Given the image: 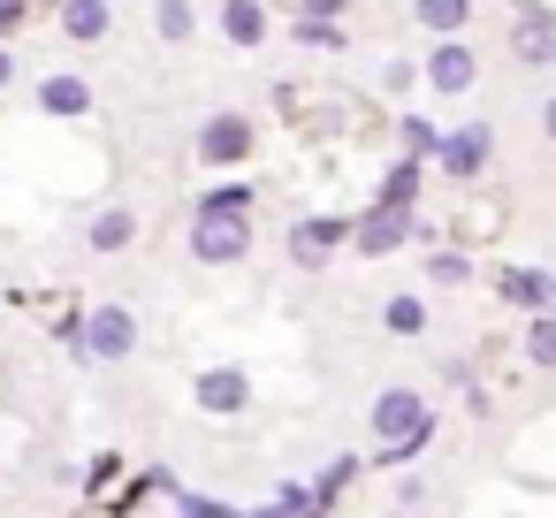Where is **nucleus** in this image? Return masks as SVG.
<instances>
[{"instance_id":"23","label":"nucleus","mask_w":556,"mask_h":518,"mask_svg":"<svg viewBox=\"0 0 556 518\" xmlns=\"http://www.w3.org/2000/svg\"><path fill=\"white\" fill-rule=\"evenodd\" d=\"M313 510H320V495H313V488H298V480H290V488H275V518H313Z\"/></svg>"},{"instance_id":"24","label":"nucleus","mask_w":556,"mask_h":518,"mask_svg":"<svg viewBox=\"0 0 556 518\" xmlns=\"http://www.w3.org/2000/svg\"><path fill=\"white\" fill-rule=\"evenodd\" d=\"M298 39H305V47H328V54L343 47V31H336L328 16H305V24H298Z\"/></svg>"},{"instance_id":"28","label":"nucleus","mask_w":556,"mask_h":518,"mask_svg":"<svg viewBox=\"0 0 556 518\" xmlns=\"http://www.w3.org/2000/svg\"><path fill=\"white\" fill-rule=\"evenodd\" d=\"M305 9H313V16H328V24H336V9H343V0H305Z\"/></svg>"},{"instance_id":"25","label":"nucleus","mask_w":556,"mask_h":518,"mask_svg":"<svg viewBox=\"0 0 556 518\" xmlns=\"http://www.w3.org/2000/svg\"><path fill=\"white\" fill-rule=\"evenodd\" d=\"M184 518H237V510H222V503H206V495H184Z\"/></svg>"},{"instance_id":"1","label":"nucleus","mask_w":556,"mask_h":518,"mask_svg":"<svg viewBox=\"0 0 556 518\" xmlns=\"http://www.w3.org/2000/svg\"><path fill=\"white\" fill-rule=\"evenodd\" d=\"M374 434H381V465H404L434 442V412L419 389H381L374 396Z\"/></svg>"},{"instance_id":"7","label":"nucleus","mask_w":556,"mask_h":518,"mask_svg":"<svg viewBox=\"0 0 556 518\" xmlns=\"http://www.w3.org/2000/svg\"><path fill=\"white\" fill-rule=\"evenodd\" d=\"M252 146H260L252 115H214V123L199 130V161H206V168H237V161H244Z\"/></svg>"},{"instance_id":"11","label":"nucleus","mask_w":556,"mask_h":518,"mask_svg":"<svg viewBox=\"0 0 556 518\" xmlns=\"http://www.w3.org/2000/svg\"><path fill=\"white\" fill-rule=\"evenodd\" d=\"M503 305H526V313H556V275H541V267H503Z\"/></svg>"},{"instance_id":"3","label":"nucleus","mask_w":556,"mask_h":518,"mask_svg":"<svg viewBox=\"0 0 556 518\" xmlns=\"http://www.w3.org/2000/svg\"><path fill=\"white\" fill-rule=\"evenodd\" d=\"M77 351H85V358H100V366L130 358V351H138V320H130V305H92V313H85V328H77Z\"/></svg>"},{"instance_id":"29","label":"nucleus","mask_w":556,"mask_h":518,"mask_svg":"<svg viewBox=\"0 0 556 518\" xmlns=\"http://www.w3.org/2000/svg\"><path fill=\"white\" fill-rule=\"evenodd\" d=\"M9 77H16V62H9V47H0V85H9Z\"/></svg>"},{"instance_id":"4","label":"nucleus","mask_w":556,"mask_h":518,"mask_svg":"<svg viewBox=\"0 0 556 518\" xmlns=\"http://www.w3.org/2000/svg\"><path fill=\"white\" fill-rule=\"evenodd\" d=\"M419 70H427V85H434V92H442V100H465V92H472V85H480V54H472V47H465V39H434V47H427V62H419Z\"/></svg>"},{"instance_id":"15","label":"nucleus","mask_w":556,"mask_h":518,"mask_svg":"<svg viewBox=\"0 0 556 518\" xmlns=\"http://www.w3.org/2000/svg\"><path fill=\"white\" fill-rule=\"evenodd\" d=\"M130 237H138V214H130V206H108V214H92V229H85L92 252H123Z\"/></svg>"},{"instance_id":"26","label":"nucleus","mask_w":556,"mask_h":518,"mask_svg":"<svg viewBox=\"0 0 556 518\" xmlns=\"http://www.w3.org/2000/svg\"><path fill=\"white\" fill-rule=\"evenodd\" d=\"M24 16H31V0H0V31H16Z\"/></svg>"},{"instance_id":"27","label":"nucleus","mask_w":556,"mask_h":518,"mask_svg":"<svg viewBox=\"0 0 556 518\" xmlns=\"http://www.w3.org/2000/svg\"><path fill=\"white\" fill-rule=\"evenodd\" d=\"M541 138H548V146H556V92H548V100H541Z\"/></svg>"},{"instance_id":"8","label":"nucleus","mask_w":556,"mask_h":518,"mask_svg":"<svg viewBox=\"0 0 556 518\" xmlns=\"http://www.w3.org/2000/svg\"><path fill=\"white\" fill-rule=\"evenodd\" d=\"M404 237H412V214H404V206H374L366 222H351V244H358L366 260H389Z\"/></svg>"},{"instance_id":"9","label":"nucleus","mask_w":556,"mask_h":518,"mask_svg":"<svg viewBox=\"0 0 556 518\" xmlns=\"http://www.w3.org/2000/svg\"><path fill=\"white\" fill-rule=\"evenodd\" d=\"M488 153H495V130H488V123H465V130H450V138H442V153H434V161H442L450 176H480V168H488Z\"/></svg>"},{"instance_id":"21","label":"nucleus","mask_w":556,"mask_h":518,"mask_svg":"<svg viewBox=\"0 0 556 518\" xmlns=\"http://www.w3.org/2000/svg\"><path fill=\"white\" fill-rule=\"evenodd\" d=\"M396 138H404V153H412V161H427V153H442V130H434L427 115H404V123H396Z\"/></svg>"},{"instance_id":"16","label":"nucleus","mask_w":556,"mask_h":518,"mask_svg":"<svg viewBox=\"0 0 556 518\" xmlns=\"http://www.w3.org/2000/svg\"><path fill=\"white\" fill-rule=\"evenodd\" d=\"M39 108H47V115H85V108H92V85H85V77H47V85H39Z\"/></svg>"},{"instance_id":"13","label":"nucleus","mask_w":556,"mask_h":518,"mask_svg":"<svg viewBox=\"0 0 556 518\" xmlns=\"http://www.w3.org/2000/svg\"><path fill=\"white\" fill-rule=\"evenodd\" d=\"M222 39L229 47H267V0H222Z\"/></svg>"},{"instance_id":"5","label":"nucleus","mask_w":556,"mask_h":518,"mask_svg":"<svg viewBox=\"0 0 556 518\" xmlns=\"http://www.w3.org/2000/svg\"><path fill=\"white\" fill-rule=\"evenodd\" d=\"M343 244H351V222H336V214H305V222H290V260H298L305 275H320Z\"/></svg>"},{"instance_id":"14","label":"nucleus","mask_w":556,"mask_h":518,"mask_svg":"<svg viewBox=\"0 0 556 518\" xmlns=\"http://www.w3.org/2000/svg\"><path fill=\"white\" fill-rule=\"evenodd\" d=\"M62 31H70L77 47H100V39L115 31V9H108V0H62Z\"/></svg>"},{"instance_id":"18","label":"nucleus","mask_w":556,"mask_h":518,"mask_svg":"<svg viewBox=\"0 0 556 518\" xmlns=\"http://www.w3.org/2000/svg\"><path fill=\"white\" fill-rule=\"evenodd\" d=\"M526 366L556 374V313H533V320H526Z\"/></svg>"},{"instance_id":"30","label":"nucleus","mask_w":556,"mask_h":518,"mask_svg":"<svg viewBox=\"0 0 556 518\" xmlns=\"http://www.w3.org/2000/svg\"><path fill=\"white\" fill-rule=\"evenodd\" d=\"M260 518H275V510H260Z\"/></svg>"},{"instance_id":"17","label":"nucleus","mask_w":556,"mask_h":518,"mask_svg":"<svg viewBox=\"0 0 556 518\" xmlns=\"http://www.w3.org/2000/svg\"><path fill=\"white\" fill-rule=\"evenodd\" d=\"M381 328H389V336H427V298H419V290H396V298L381 305Z\"/></svg>"},{"instance_id":"6","label":"nucleus","mask_w":556,"mask_h":518,"mask_svg":"<svg viewBox=\"0 0 556 518\" xmlns=\"http://www.w3.org/2000/svg\"><path fill=\"white\" fill-rule=\"evenodd\" d=\"M503 47H510L518 70H556V16H548V9H518Z\"/></svg>"},{"instance_id":"2","label":"nucleus","mask_w":556,"mask_h":518,"mask_svg":"<svg viewBox=\"0 0 556 518\" xmlns=\"http://www.w3.org/2000/svg\"><path fill=\"white\" fill-rule=\"evenodd\" d=\"M244 252H252V214L199 206V222H191V260H206V267H237Z\"/></svg>"},{"instance_id":"10","label":"nucleus","mask_w":556,"mask_h":518,"mask_svg":"<svg viewBox=\"0 0 556 518\" xmlns=\"http://www.w3.org/2000/svg\"><path fill=\"white\" fill-rule=\"evenodd\" d=\"M472 16H480V0H412V24L427 39H465Z\"/></svg>"},{"instance_id":"12","label":"nucleus","mask_w":556,"mask_h":518,"mask_svg":"<svg viewBox=\"0 0 556 518\" xmlns=\"http://www.w3.org/2000/svg\"><path fill=\"white\" fill-rule=\"evenodd\" d=\"M244 404H252V381H244L237 366L199 374V412H244Z\"/></svg>"},{"instance_id":"19","label":"nucleus","mask_w":556,"mask_h":518,"mask_svg":"<svg viewBox=\"0 0 556 518\" xmlns=\"http://www.w3.org/2000/svg\"><path fill=\"white\" fill-rule=\"evenodd\" d=\"M153 31H161L168 47H184V39L199 31V9H191V0H161V9H153Z\"/></svg>"},{"instance_id":"22","label":"nucleus","mask_w":556,"mask_h":518,"mask_svg":"<svg viewBox=\"0 0 556 518\" xmlns=\"http://www.w3.org/2000/svg\"><path fill=\"white\" fill-rule=\"evenodd\" d=\"M427 282L457 290V282H472V260H465V252H427Z\"/></svg>"},{"instance_id":"20","label":"nucleus","mask_w":556,"mask_h":518,"mask_svg":"<svg viewBox=\"0 0 556 518\" xmlns=\"http://www.w3.org/2000/svg\"><path fill=\"white\" fill-rule=\"evenodd\" d=\"M412 191H419V161L404 153V161L381 176V199H374V206H404V214H412Z\"/></svg>"}]
</instances>
